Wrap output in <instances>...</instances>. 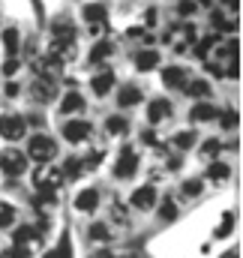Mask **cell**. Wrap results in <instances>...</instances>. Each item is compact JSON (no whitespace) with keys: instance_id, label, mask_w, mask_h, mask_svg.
<instances>
[{"instance_id":"19","label":"cell","mask_w":243,"mask_h":258,"mask_svg":"<svg viewBox=\"0 0 243 258\" xmlns=\"http://www.w3.org/2000/svg\"><path fill=\"white\" fill-rule=\"evenodd\" d=\"M81 108H84V99H81L78 93H66V99L60 102L63 114H75V111H81Z\"/></svg>"},{"instance_id":"44","label":"cell","mask_w":243,"mask_h":258,"mask_svg":"<svg viewBox=\"0 0 243 258\" xmlns=\"http://www.w3.org/2000/svg\"><path fill=\"white\" fill-rule=\"evenodd\" d=\"M99 258H114V255H108V252H102V255H99Z\"/></svg>"},{"instance_id":"37","label":"cell","mask_w":243,"mask_h":258,"mask_svg":"<svg viewBox=\"0 0 243 258\" xmlns=\"http://www.w3.org/2000/svg\"><path fill=\"white\" fill-rule=\"evenodd\" d=\"M15 72H18V60H15V57H9V60L3 63V75H15Z\"/></svg>"},{"instance_id":"10","label":"cell","mask_w":243,"mask_h":258,"mask_svg":"<svg viewBox=\"0 0 243 258\" xmlns=\"http://www.w3.org/2000/svg\"><path fill=\"white\" fill-rule=\"evenodd\" d=\"M30 90H33V96H36L39 102H48V99H54V93H57L54 81H48V78H36Z\"/></svg>"},{"instance_id":"22","label":"cell","mask_w":243,"mask_h":258,"mask_svg":"<svg viewBox=\"0 0 243 258\" xmlns=\"http://www.w3.org/2000/svg\"><path fill=\"white\" fill-rule=\"evenodd\" d=\"M3 45H6V54L15 57V54H18V30H12V27L3 30Z\"/></svg>"},{"instance_id":"2","label":"cell","mask_w":243,"mask_h":258,"mask_svg":"<svg viewBox=\"0 0 243 258\" xmlns=\"http://www.w3.org/2000/svg\"><path fill=\"white\" fill-rule=\"evenodd\" d=\"M33 183L42 189V192H54L57 186L63 183V174H60V168H36V174H33Z\"/></svg>"},{"instance_id":"33","label":"cell","mask_w":243,"mask_h":258,"mask_svg":"<svg viewBox=\"0 0 243 258\" xmlns=\"http://www.w3.org/2000/svg\"><path fill=\"white\" fill-rule=\"evenodd\" d=\"M126 129H129V123H126L123 117H108V132H111V135H123Z\"/></svg>"},{"instance_id":"27","label":"cell","mask_w":243,"mask_h":258,"mask_svg":"<svg viewBox=\"0 0 243 258\" xmlns=\"http://www.w3.org/2000/svg\"><path fill=\"white\" fill-rule=\"evenodd\" d=\"M207 177H210V180H225V177H228V165H222V162H213V165L207 168Z\"/></svg>"},{"instance_id":"1","label":"cell","mask_w":243,"mask_h":258,"mask_svg":"<svg viewBox=\"0 0 243 258\" xmlns=\"http://www.w3.org/2000/svg\"><path fill=\"white\" fill-rule=\"evenodd\" d=\"M27 156L36 159L39 165L48 162V159H54V156H57V144H54V138H48V135H33L30 144H27Z\"/></svg>"},{"instance_id":"13","label":"cell","mask_w":243,"mask_h":258,"mask_svg":"<svg viewBox=\"0 0 243 258\" xmlns=\"http://www.w3.org/2000/svg\"><path fill=\"white\" fill-rule=\"evenodd\" d=\"M183 87H186V93H189L192 99H204V96H210V81H204V78H192V81H186Z\"/></svg>"},{"instance_id":"40","label":"cell","mask_w":243,"mask_h":258,"mask_svg":"<svg viewBox=\"0 0 243 258\" xmlns=\"http://www.w3.org/2000/svg\"><path fill=\"white\" fill-rule=\"evenodd\" d=\"M183 39H186V42H195V24H186V27H183Z\"/></svg>"},{"instance_id":"46","label":"cell","mask_w":243,"mask_h":258,"mask_svg":"<svg viewBox=\"0 0 243 258\" xmlns=\"http://www.w3.org/2000/svg\"><path fill=\"white\" fill-rule=\"evenodd\" d=\"M0 258H3V255H0Z\"/></svg>"},{"instance_id":"6","label":"cell","mask_w":243,"mask_h":258,"mask_svg":"<svg viewBox=\"0 0 243 258\" xmlns=\"http://www.w3.org/2000/svg\"><path fill=\"white\" fill-rule=\"evenodd\" d=\"M105 6L102 3H90V6H84V18H87V24H90V30L93 33H102L105 30Z\"/></svg>"},{"instance_id":"29","label":"cell","mask_w":243,"mask_h":258,"mask_svg":"<svg viewBox=\"0 0 243 258\" xmlns=\"http://www.w3.org/2000/svg\"><path fill=\"white\" fill-rule=\"evenodd\" d=\"M213 45H216V36H204L201 42H195V54H198V57H207V51H210Z\"/></svg>"},{"instance_id":"21","label":"cell","mask_w":243,"mask_h":258,"mask_svg":"<svg viewBox=\"0 0 243 258\" xmlns=\"http://www.w3.org/2000/svg\"><path fill=\"white\" fill-rule=\"evenodd\" d=\"M138 99H141V90H138V87H132V84H129V87H123L120 93H117V102H120L123 108H126V105H135Z\"/></svg>"},{"instance_id":"30","label":"cell","mask_w":243,"mask_h":258,"mask_svg":"<svg viewBox=\"0 0 243 258\" xmlns=\"http://www.w3.org/2000/svg\"><path fill=\"white\" fill-rule=\"evenodd\" d=\"M231 228H234V216H231V213H225V216H222V222H219V228H216V237H228V234H231Z\"/></svg>"},{"instance_id":"39","label":"cell","mask_w":243,"mask_h":258,"mask_svg":"<svg viewBox=\"0 0 243 258\" xmlns=\"http://www.w3.org/2000/svg\"><path fill=\"white\" fill-rule=\"evenodd\" d=\"M177 12H180V15H192V12H195V3H192V0H183L180 6H177Z\"/></svg>"},{"instance_id":"34","label":"cell","mask_w":243,"mask_h":258,"mask_svg":"<svg viewBox=\"0 0 243 258\" xmlns=\"http://www.w3.org/2000/svg\"><path fill=\"white\" fill-rule=\"evenodd\" d=\"M54 255H57V258H72V246H69V234H63V237H60V243H57Z\"/></svg>"},{"instance_id":"38","label":"cell","mask_w":243,"mask_h":258,"mask_svg":"<svg viewBox=\"0 0 243 258\" xmlns=\"http://www.w3.org/2000/svg\"><path fill=\"white\" fill-rule=\"evenodd\" d=\"M216 150H219V141H216V138L204 141V153H207V156H216Z\"/></svg>"},{"instance_id":"3","label":"cell","mask_w":243,"mask_h":258,"mask_svg":"<svg viewBox=\"0 0 243 258\" xmlns=\"http://www.w3.org/2000/svg\"><path fill=\"white\" fill-rule=\"evenodd\" d=\"M138 171V153L126 144L120 150V156H117V165H114V174L120 177V180H126V177H132Z\"/></svg>"},{"instance_id":"8","label":"cell","mask_w":243,"mask_h":258,"mask_svg":"<svg viewBox=\"0 0 243 258\" xmlns=\"http://www.w3.org/2000/svg\"><path fill=\"white\" fill-rule=\"evenodd\" d=\"M90 135V123L87 120H69L63 123V138L66 141H84Z\"/></svg>"},{"instance_id":"18","label":"cell","mask_w":243,"mask_h":258,"mask_svg":"<svg viewBox=\"0 0 243 258\" xmlns=\"http://www.w3.org/2000/svg\"><path fill=\"white\" fill-rule=\"evenodd\" d=\"M213 117H219V111H216L210 102H198V105L192 108V120H198V123H204V120H213Z\"/></svg>"},{"instance_id":"9","label":"cell","mask_w":243,"mask_h":258,"mask_svg":"<svg viewBox=\"0 0 243 258\" xmlns=\"http://www.w3.org/2000/svg\"><path fill=\"white\" fill-rule=\"evenodd\" d=\"M153 204H156V189H153V186H138V189L132 192V207L150 210Z\"/></svg>"},{"instance_id":"31","label":"cell","mask_w":243,"mask_h":258,"mask_svg":"<svg viewBox=\"0 0 243 258\" xmlns=\"http://www.w3.org/2000/svg\"><path fill=\"white\" fill-rule=\"evenodd\" d=\"M90 240H108V225L105 222H96V225H90Z\"/></svg>"},{"instance_id":"25","label":"cell","mask_w":243,"mask_h":258,"mask_svg":"<svg viewBox=\"0 0 243 258\" xmlns=\"http://www.w3.org/2000/svg\"><path fill=\"white\" fill-rule=\"evenodd\" d=\"M30 240H36V228H30V225H21L18 231H15V243H30Z\"/></svg>"},{"instance_id":"36","label":"cell","mask_w":243,"mask_h":258,"mask_svg":"<svg viewBox=\"0 0 243 258\" xmlns=\"http://www.w3.org/2000/svg\"><path fill=\"white\" fill-rule=\"evenodd\" d=\"M9 258H30V249H27L24 243H15L12 252H9Z\"/></svg>"},{"instance_id":"11","label":"cell","mask_w":243,"mask_h":258,"mask_svg":"<svg viewBox=\"0 0 243 258\" xmlns=\"http://www.w3.org/2000/svg\"><path fill=\"white\" fill-rule=\"evenodd\" d=\"M171 114V105H168V99H153L150 102V108H147V117H150V123H159V120H165Z\"/></svg>"},{"instance_id":"12","label":"cell","mask_w":243,"mask_h":258,"mask_svg":"<svg viewBox=\"0 0 243 258\" xmlns=\"http://www.w3.org/2000/svg\"><path fill=\"white\" fill-rule=\"evenodd\" d=\"M156 63H159V51H153V48H144V51L135 54V69L138 72H147V69H153Z\"/></svg>"},{"instance_id":"4","label":"cell","mask_w":243,"mask_h":258,"mask_svg":"<svg viewBox=\"0 0 243 258\" xmlns=\"http://www.w3.org/2000/svg\"><path fill=\"white\" fill-rule=\"evenodd\" d=\"M24 168H27V156H24V153H18V150H6V153L0 156V171H6L9 177H18Z\"/></svg>"},{"instance_id":"7","label":"cell","mask_w":243,"mask_h":258,"mask_svg":"<svg viewBox=\"0 0 243 258\" xmlns=\"http://www.w3.org/2000/svg\"><path fill=\"white\" fill-rule=\"evenodd\" d=\"M33 69L39 72V78H48V81H54V78L60 75L63 63H60V60H54V57H48V54H45V57H36V60H33Z\"/></svg>"},{"instance_id":"5","label":"cell","mask_w":243,"mask_h":258,"mask_svg":"<svg viewBox=\"0 0 243 258\" xmlns=\"http://www.w3.org/2000/svg\"><path fill=\"white\" fill-rule=\"evenodd\" d=\"M24 117H15V114H3L0 117V135L3 138H9V141H18V138H24Z\"/></svg>"},{"instance_id":"32","label":"cell","mask_w":243,"mask_h":258,"mask_svg":"<svg viewBox=\"0 0 243 258\" xmlns=\"http://www.w3.org/2000/svg\"><path fill=\"white\" fill-rule=\"evenodd\" d=\"M201 189H204V183H201V180H186V183H183V195H186V198L201 195Z\"/></svg>"},{"instance_id":"26","label":"cell","mask_w":243,"mask_h":258,"mask_svg":"<svg viewBox=\"0 0 243 258\" xmlns=\"http://www.w3.org/2000/svg\"><path fill=\"white\" fill-rule=\"evenodd\" d=\"M171 144H174V147H180V150L192 147V144H195V132H177V135L171 138Z\"/></svg>"},{"instance_id":"14","label":"cell","mask_w":243,"mask_h":258,"mask_svg":"<svg viewBox=\"0 0 243 258\" xmlns=\"http://www.w3.org/2000/svg\"><path fill=\"white\" fill-rule=\"evenodd\" d=\"M162 84H165V87H183V84H186V72H183L180 66L162 69Z\"/></svg>"},{"instance_id":"35","label":"cell","mask_w":243,"mask_h":258,"mask_svg":"<svg viewBox=\"0 0 243 258\" xmlns=\"http://www.w3.org/2000/svg\"><path fill=\"white\" fill-rule=\"evenodd\" d=\"M219 120H222V126L225 129H234L240 117H237V111H225V114H219Z\"/></svg>"},{"instance_id":"15","label":"cell","mask_w":243,"mask_h":258,"mask_svg":"<svg viewBox=\"0 0 243 258\" xmlns=\"http://www.w3.org/2000/svg\"><path fill=\"white\" fill-rule=\"evenodd\" d=\"M96 204H99V192L96 189H84V192H78V198H75V207L84 210V213L96 210Z\"/></svg>"},{"instance_id":"43","label":"cell","mask_w":243,"mask_h":258,"mask_svg":"<svg viewBox=\"0 0 243 258\" xmlns=\"http://www.w3.org/2000/svg\"><path fill=\"white\" fill-rule=\"evenodd\" d=\"M222 258H237V252H228V255H222Z\"/></svg>"},{"instance_id":"45","label":"cell","mask_w":243,"mask_h":258,"mask_svg":"<svg viewBox=\"0 0 243 258\" xmlns=\"http://www.w3.org/2000/svg\"><path fill=\"white\" fill-rule=\"evenodd\" d=\"M198 3H207V6H210V3H213V0H198Z\"/></svg>"},{"instance_id":"16","label":"cell","mask_w":243,"mask_h":258,"mask_svg":"<svg viewBox=\"0 0 243 258\" xmlns=\"http://www.w3.org/2000/svg\"><path fill=\"white\" fill-rule=\"evenodd\" d=\"M51 30H54V39H57V42H69V39L75 36V30H72V21H69V18H57Z\"/></svg>"},{"instance_id":"23","label":"cell","mask_w":243,"mask_h":258,"mask_svg":"<svg viewBox=\"0 0 243 258\" xmlns=\"http://www.w3.org/2000/svg\"><path fill=\"white\" fill-rule=\"evenodd\" d=\"M81 168H84V165H81L78 159H69V162H66V165L60 168L63 180H75V177H81Z\"/></svg>"},{"instance_id":"42","label":"cell","mask_w":243,"mask_h":258,"mask_svg":"<svg viewBox=\"0 0 243 258\" xmlns=\"http://www.w3.org/2000/svg\"><path fill=\"white\" fill-rule=\"evenodd\" d=\"M42 258H57V255H54V249H51V252H45Z\"/></svg>"},{"instance_id":"41","label":"cell","mask_w":243,"mask_h":258,"mask_svg":"<svg viewBox=\"0 0 243 258\" xmlns=\"http://www.w3.org/2000/svg\"><path fill=\"white\" fill-rule=\"evenodd\" d=\"M6 96H18V84H6Z\"/></svg>"},{"instance_id":"20","label":"cell","mask_w":243,"mask_h":258,"mask_svg":"<svg viewBox=\"0 0 243 258\" xmlns=\"http://www.w3.org/2000/svg\"><path fill=\"white\" fill-rule=\"evenodd\" d=\"M108 57H111V42H96L90 48V63H102Z\"/></svg>"},{"instance_id":"24","label":"cell","mask_w":243,"mask_h":258,"mask_svg":"<svg viewBox=\"0 0 243 258\" xmlns=\"http://www.w3.org/2000/svg\"><path fill=\"white\" fill-rule=\"evenodd\" d=\"M159 216H162L165 222H171V219H177V204H174L171 198H162V207H159Z\"/></svg>"},{"instance_id":"17","label":"cell","mask_w":243,"mask_h":258,"mask_svg":"<svg viewBox=\"0 0 243 258\" xmlns=\"http://www.w3.org/2000/svg\"><path fill=\"white\" fill-rule=\"evenodd\" d=\"M111 87H114V75H111V72H99V75L93 78V93H96V96H105Z\"/></svg>"},{"instance_id":"28","label":"cell","mask_w":243,"mask_h":258,"mask_svg":"<svg viewBox=\"0 0 243 258\" xmlns=\"http://www.w3.org/2000/svg\"><path fill=\"white\" fill-rule=\"evenodd\" d=\"M15 219V207L12 204H0V228H9Z\"/></svg>"}]
</instances>
